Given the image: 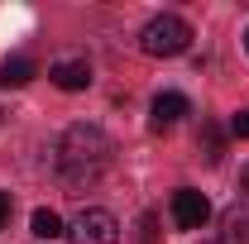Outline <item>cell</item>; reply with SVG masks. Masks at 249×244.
I'll list each match as a JSON object with an SVG mask.
<instances>
[{
    "label": "cell",
    "instance_id": "6da1fadb",
    "mask_svg": "<svg viewBox=\"0 0 249 244\" xmlns=\"http://www.w3.org/2000/svg\"><path fill=\"white\" fill-rule=\"evenodd\" d=\"M110 134L101 129V124H72L67 134H62L58 144V177L67 192H82V187H91L106 168H110Z\"/></svg>",
    "mask_w": 249,
    "mask_h": 244
},
{
    "label": "cell",
    "instance_id": "7a4b0ae2",
    "mask_svg": "<svg viewBox=\"0 0 249 244\" xmlns=\"http://www.w3.org/2000/svg\"><path fill=\"white\" fill-rule=\"evenodd\" d=\"M139 48L149 58H178V53L192 48V24L182 15H154L144 24V34H139Z\"/></svg>",
    "mask_w": 249,
    "mask_h": 244
},
{
    "label": "cell",
    "instance_id": "3957f363",
    "mask_svg": "<svg viewBox=\"0 0 249 244\" xmlns=\"http://www.w3.org/2000/svg\"><path fill=\"white\" fill-rule=\"evenodd\" d=\"M72 244H115L120 240V220L106 211V206H87V211L72 220Z\"/></svg>",
    "mask_w": 249,
    "mask_h": 244
},
{
    "label": "cell",
    "instance_id": "277c9868",
    "mask_svg": "<svg viewBox=\"0 0 249 244\" xmlns=\"http://www.w3.org/2000/svg\"><path fill=\"white\" fill-rule=\"evenodd\" d=\"M168 211H173V225H178V230H201V225L211 220V201H206L196 187H178Z\"/></svg>",
    "mask_w": 249,
    "mask_h": 244
},
{
    "label": "cell",
    "instance_id": "5b68a950",
    "mask_svg": "<svg viewBox=\"0 0 249 244\" xmlns=\"http://www.w3.org/2000/svg\"><path fill=\"white\" fill-rule=\"evenodd\" d=\"M48 77H53L58 91H87L91 87V62L87 58H62V62L48 67Z\"/></svg>",
    "mask_w": 249,
    "mask_h": 244
},
{
    "label": "cell",
    "instance_id": "8992f818",
    "mask_svg": "<svg viewBox=\"0 0 249 244\" xmlns=\"http://www.w3.org/2000/svg\"><path fill=\"white\" fill-rule=\"evenodd\" d=\"M187 110H192V101L182 91H158L154 96V129H173Z\"/></svg>",
    "mask_w": 249,
    "mask_h": 244
},
{
    "label": "cell",
    "instance_id": "52a82bcc",
    "mask_svg": "<svg viewBox=\"0 0 249 244\" xmlns=\"http://www.w3.org/2000/svg\"><path fill=\"white\" fill-rule=\"evenodd\" d=\"M34 58H5L0 62V87H24V82H34Z\"/></svg>",
    "mask_w": 249,
    "mask_h": 244
},
{
    "label": "cell",
    "instance_id": "ba28073f",
    "mask_svg": "<svg viewBox=\"0 0 249 244\" xmlns=\"http://www.w3.org/2000/svg\"><path fill=\"white\" fill-rule=\"evenodd\" d=\"M29 225H34V235H38V240H62V235H67V230H62V215L48 211V206H38Z\"/></svg>",
    "mask_w": 249,
    "mask_h": 244
},
{
    "label": "cell",
    "instance_id": "9c48e42d",
    "mask_svg": "<svg viewBox=\"0 0 249 244\" xmlns=\"http://www.w3.org/2000/svg\"><path fill=\"white\" fill-rule=\"evenodd\" d=\"M220 244H249V211H235L225 215V230H220Z\"/></svg>",
    "mask_w": 249,
    "mask_h": 244
},
{
    "label": "cell",
    "instance_id": "30bf717a",
    "mask_svg": "<svg viewBox=\"0 0 249 244\" xmlns=\"http://www.w3.org/2000/svg\"><path fill=\"white\" fill-rule=\"evenodd\" d=\"M196 144L206 149V163H216V158H220V129L206 120V124H201V134H196Z\"/></svg>",
    "mask_w": 249,
    "mask_h": 244
},
{
    "label": "cell",
    "instance_id": "8fae6325",
    "mask_svg": "<svg viewBox=\"0 0 249 244\" xmlns=\"http://www.w3.org/2000/svg\"><path fill=\"white\" fill-rule=\"evenodd\" d=\"M230 134H235V139H249V110H235V120H230Z\"/></svg>",
    "mask_w": 249,
    "mask_h": 244
},
{
    "label": "cell",
    "instance_id": "7c38bea8",
    "mask_svg": "<svg viewBox=\"0 0 249 244\" xmlns=\"http://www.w3.org/2000/svg\"><path fill=\"white\" fill-rule=\"evenodd\" d=\"M10 211H15V201H10V192H0V230L10 225Z\"/></svg>",
    "mask_w": 249,
    "mask_h": 244
},
{
    "label": "cell",
    "instance_id": "4fadbf2b",
    "mask_svg": "<svg viewBox=\"0 0 249 244\" xmlns=\"http://www.w3.org/2000/svg\"><path fill=\"white\" fill-rule=\"evenodd\" d=\"M240 187H245V192H249V163H245V173H240Z\"/></svg>",
    "mask_w": 249,
    "mask_h": 244
},
{
    "label": "cell",
    "instance_id": "5bb4252c",
    "mask_svg": "<svg viewBox=\"0 0 249 244\" xmlns=\"http://www.w3.org/2000/svg\"><path fill=\"white\" fill-rule=\"evenodd\" d=\"M245 53H249V34H245Z\"/></svg>",
    "mask_w": 249,
    "mask_h": 244
}]
</instances>
